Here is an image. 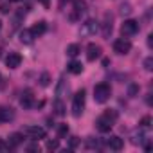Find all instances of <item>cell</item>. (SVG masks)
I'll list each match as a JSON object with an SVG mask.
<instances>
[{"mask_svg": "<svg viewBox=\"0 0 153 153\" xmlns=\"http://www.w3.org/2000/svg\"><path fill=\"white\" fill-rule=\"evenodd\" d=\"M115 119H117V112L115 110H106L97 121H96V126H97V130L99 131H110L112 130V126H114V123H115Z\"/></svg>", "mask_w": 153, "mask_h": 153, "instance_id": "obj_1", "label": "cell"}, {"mask_svg": "<svg viewBox=\"0 0 153 153\" xmlns=\"http://www.w3.org/2000/svg\"><path fill=\"white\" fill-rule=\"evenodd\" d=\"M112 96V87L108 83H99L94 87V99L96 103H106Z\"/></svg>", "mask_w": 153, "mask_h": 153, "instance_id": "obj_2", "label": "cell"}, {"mask_svg": "<svg viewBox=\"0 0 153 153\" xmlns=\"http://www.w3.org/2000/svg\"><path fill=\"white\" fill-rule=\"evenodd\" d=\"M85 99H87V96H85L83 88L79 92H76V96L72 99V115L74 117H79L83 114V110H85Z\"/></svg>", "mask_w": 153, "mask_h": 153, "instance_id": "obj_3", "label": "cell"}, {"mask_svg": "<svg viewBox=\"0 0 153 153\" xmlns=\"http://www.w3.org/2000/svg\"><path fill=\"white\" fill-rule=\"evenodd\" d=\"M121 33L123 36H133L139 33V22L135 20H124V24L121 25Z\"/></svg>", "mask_w": 153, "mask_h": 153, "instance_id": "obj_4", "label": "cell"}, {"mask_svg": "<svg viewBox=\"0 0 153 153\" xmlns=\"http://www.w3.org/2000/svg\"><path fill=\"white\" fill-rule=\"evenodd\" d=\"M114 51H115L117 54H128V52L131 51V42L126 40V38H117V40L114 42Z\"/></svg>", "mask_w": 153, "mask_h": 153, "instance_id": "obj_5", "label": "cell"}, {"mask_svg": "<svg viewBox=\"0 0 153 153\" xmlns=\"http://www.w3.org/2000/svg\"><path fill=\"white\" fill-rule=\"evenodd\" d=\"M87 13V2L85 0H74V13L70 15V20H79Z\"/></svg>", "mask_w": 153, "mask_h": 153, "instance_id": "obj_6", "label": "cell"}, {"mask_svg": "<svg viewBox=\"0 0 153 153\" xmlns=\"http://www.w3.org/2000/svg\"><path fill=\"white\" fill-rule=\"evenodd\" d=\"M25 133L29 135V139L33 140H40V139H45V130L42 126H29L25 130Z\"/></svg>", "mask_w": 153, "mask_h": 153, "instance_id": "obj_7", "label": "cell"}, {"mask_svg": "<svg viewBox=\"0 0 153 153\" xmlns=\"http://www.w3.org/2000/svg\"><path fill=\"white\" fill-rule=\"evenodd\" d=\"M6 65H7L9 68H18V67L22 65V56H20L18 52H9V54L6 56Z\"/></svg>", "mask_w": 153, "mask_h": 153, "instance_id": "obj_8", "label": "cell"}, {"mask_svg": "<svg viewBox=\"0 0 153 153\" xmlns=\"http://www.w3.org/2000/svg\"><path fill=\"white\" fill-rule=\"evenodd\" d=\"M101 45H97V43H88V47H87V58H88V61H94V59H97L99 56H101Z\"/></svg>", "mask_w": 153, "mask_h": 153, "instance_id": "obj_9", "label": "cell"}, {"mask_svg": "<svg viewBox=\"0 0 153 153\" xmlns=\"http://www.w3.org/2000/svg\"><path fill=\"white\" fill-rule=\"evenodd\" d=\"M106 146H108L110 149H114V151H121V149L124 148V142H123L121 137L114 135V137H108V139H106Z\"/></svg>", "mask_w": 153, "mask_h": 153, "instance_id": "obj_10", "label": "cell"}, {"mask_svg": "<svg viewBox=\"0 0 153 153\" xmlns=\"http://www.w3.org/2000/svg\"><path fill=\"white\" fill-rule=\"evenodd\" d=\"M15 119V110L11 106H2L0 108V123H11Z\"/></svg>", "mask_w": 153, "mask_h": 153, "instance_id": "obj_11", "label": "cell"}, {"mask_svg": "<svg viewBox=\"0 0 153 153\" xmlns=\"http://www.w3.org/2000/svg\"><path fill=\"white\" fill-rule=\"evenodd\" d=\"M33 103H34V96H33V90H24L22 92V97H20V105L24 106V108H31L33 106Z\"/></svg>", "mask_w": 153, "mask_h": 153, "instance_id": "obj_12", "label": "cell"}, {"mask_svg": "<svg viewBox=\"0 0 153 153\" xmlns=\"http://www.w3.org/2000/svg\"><path fill=\"white\" fill-rule=\"evenodd\" d=\"M97 33V22L94 20H88L83 24V29H81V34H96Z\"/></svg>", "mask_w": 153, "mask_h": 153, "instance_id": "obj_13", "label": "cell"}, {"mask_svg": "<svg viewBox=\"0 0 153 153\" xmlns=\"http://www.w3.org/2000/svg\"><path fill=\"white\" fill-rule=\"evenodd\" d=\"M47 31V24L42 20V22H38V24H34L33 27H31V33L34 34V38H38V36H42L43 33Z\"/></svg>", "mask_w": 153, "mask_h": 153, "instance_id": "obj_14", "label": "cell"}, {"mask_svg": "<svg viewBox=\"0 0 153 153\" xmlns=\"http://www.w3.org/2000/svg\"><path fill=\"white\" fill-rule=\"evenodd\" d=\"M33 40H34V34L31 33V29H24V31H20V42H22V43L29 45V43H33Z\"/></svg>", "mask_w": 153, "mask_h": 153, "instance_id": "obj_15", "label": "cell"}, {"mask_svg": "<svg viewBox=\"0 0 153 153\" xmlns=\"http://www.w3.org/2000/svg\"><path fill=\"white\" fill-rule=\"evenodd\" d=\"M67 68H68L70 74H81V72H83V65H81L79 61H76V59H72V61L67 65Z\"/></svg>", "mask_w": 153, "mask_h": 153, "instance_id": "obj_16", "label": "cell"}, {"mask_svg": "<svg viewBox=\"0 0 153 153\" xmlns=\"http://www.w3.org/2000/svg\"><path fill=\"white\" fill-rule=\"evenodd\" d=\"M22 142H24V135H22V133H11L9 139H7V144H9L11 148L18 146V144H22Z\"/></svg>", "mask_w": 153, "mask_h": 153, "instance_id": "obj_17", "label": "cell"}, {"mask_svg": "<svg viewBox=\"0 0 153 153\" xmlns=\"http://www.w3.org/2000/svg\"><path fill=\"white\" fill-rule=\"evenodd\" d=\"M81 52V47L78 45V43H70L68 47H67V56H70V58H76Z\"/></svg>", "mask_w": 153, "mask_h": 153, "instance_id": "obj_18", "label": "cell"}, {"mask_svg": "<svg viewBox=\"0 0 153 153\" xmlns=\"http://www.w3.org/2000/svg\"><path fill=\"white\" fill-rule=\"evenodd\" d=\"M54 114L56 115H65V105L61 99H56L54 101Z\"/></svg>", "mask_w": 153, "mask_h": 153, "instance_id": "obj_19", "label": "cell"}, {"mask_svg": "<svg viewBox=\"0 0 153 153\" xmlns=\"http://www.w3.org/2000/svg\"><path fill=\"white\" fill-rule=\"evenodd\" d=\"M103 27H105V31H103V34L105 36H108L110 33H112V16H105V24H103Z\"/></svg>", "mask_w": 153, "mask_h": 153, "instance_id": "obj_20", "label": "cell"}, {"mask_svg": "<svg viewBox=\"0 0 153 153\" xmlns=\"http://www.w3.org/2000/svg\"><path fill=\"white\" fill-rule=\"evenodd\" d=\"M144 139H146V135H144L142 131H135V133L131 135V142H133V144H139V146L144 142Z\"/></svg>", "mask_w": 153, "mask_h": 153, "instance_id": "obj_21", "label": "cell"}, {"mask_svg": "<svg viewBox=\"0 0 153 153\" xmlns=\"http://www.w3.org/2000/svg\"><path fill=\"white\" fill-rule=\"evenodd\" d=\"M40 85L42 87H49L51 85V76H49V72H43L40 76Z\"/></svg>", "mask_w": 153, "mask_h": 153, "instance_id": "obj_22", "label": "cell"}, {"mask_svg": "<svg viewBox=\"0 0 153 153\" xmlns=\"http://www.w3.org/2000/svg\"><path fill=\"white\" fill-rule=\"evenodd\" d=\"M65 92H68V85H65V81L61 79V81H59V87H58V90H56V94H58V97H63Z\"/></svg>", "mask_w": 153, "mask_h": 153, "instance_id": "obj_23", "label": "cell"}, {"mask_svg": "<svg viewBox=\"0 0 153 153\" xmlns=\"http://www.w3.org/2000/svg\"><path fill=\"white\" fill-rule=\"evenodd\" d=\"M67 133H68V126H67V124H59V126H58V137L63 139Z\"/></svg>", "mask_w": 153, "mask_h": 153, "instance_id": "obj_24", "label": "cell"}, {"mask_svg": "<svg viewBox=\"0 0 153 153\" xmlns=\"http://www.w3.org/2000/svg\"><path fill=\"white\" fill-rule=\"evenodd\" d=\"M139 124H140L142 128H149V126H151V117H149V115H146V117H142Z\"/></svg>", "mask_w": 153, "mask_h": 153, "instance_id": "obj_25", "label": "cell"}, {"mask_svg": "<svg viewBox=\"0 0 153 153\" xmlns=\"http://www.w3.org/2000/svg\"><path fill=\"white\" fill-rule=\"evenodd\" d=\"M144 68H146V70H153V58H151V56L144 59Z\"/></svg>", "mask_w": 153, "mask_h": 153, "instance_id": "obj_26", "label": "cell"}, {"mask_svg": "<svg viewBox=\"0 0 153 153\" xmlns=\"http://www.w3.org/2000/svg\"><path fill=\"white\" fill-rule=\"evenodd\" d=\"M128 94H130L131 97H135V96L139 94V87H137V85H130V88H128Z\"/></svg>", "mask_w": 153, "mask_h": 153, "instance_id": "obj_27", "label": "cell"}, {"mask_svg": "<svg viewBox=\"0 0 153 153\" xmlns=\"http://www.w3.org/2000/svg\"><path fill=\"white\" fill-rule=\"evenodd\" d=\"M47 148L49 149H58V140H49L47 142Z\"/></svg>", "mask_w": 153, "mask_h": 153, "instance_id": "obj_28", "label": "cell"}, {"mask_svg": "<svg viewBox=\"0 0 153 153\" xmlns=\"http://www.w3.org/2000/svg\"><path fill=\"white\" fill-rule=\"evenodd\" d=\"M0 13H2V15H7V13H9V6H7V4H0Z\"/></svg>", "mask_w": 153, "mask_h": 153, "instance_id": "obj_29", "label": "cell"}, {"mask_svg": "<svg viewBox=\"0 0 153 153\" xmlns=\"http://www.w3.org/2000/svg\"><path fill=\"white\" fill-rule=\"evenodd\" d=\"M130 11H131V9H130V4H126V6L123 4V6H121V13H123V15H128Z\"/></svg>", "mask_w": 153, "mask_h": 153, "instance_id": "obj_30", "label": "cell"}, {"mask_svg": "<svg viewBox=\"0 0 153 153\" xmlns=\"http://www.w3.org/2000/svg\"><path fill=\"white\" fill-rule=\"evenodd\" d=\"M78 144H79L78 137H72V139H70V148H76V146H78Z\"/></svg>", "mask_w": 153, "mask_h": 153, "instance_id": "obj_31", "label": "cell"}, {"mask_svg": "<svg viewBox=\"0 0 153 153\" xmlns=\"http://www.w3.org/2000/svg\"><path fill=\"white\" fill-rule=\"evenodd\" d=\"M67 2H70V0H58V7H59V9H63Z\"/></svg>", "mask_w": 153, "mask_h": 153, "instance_id": "obj_32", "label": "cell"}, {"mask_svg": "<svg viewBox=\"0 0 153 153\" xmlns=\"http://www.w3.org/2000/svg\"><path fill=\"white\" fill-rule=\"evenodd\" d=\"M38 2H42L43 7H49V6H51V0H38Z\"/></svg>", "mask_w": 153, "mask_h": 153, "instance_id": "obj_33", "label": "cell"}, {"mask_svg": "<svg viewBox=\"0 0 153 153\" xmlns=\"http://www.w3.org/2000/svg\"><path fill=\"white\" fill-rule=\"evenodd\" d=\"M27 149H29V151H38L40 148H38L36 144H31V146H27Z\"/></svg>", "mask_w": 153, "mask_h": 153, "instance_id": "obj_34", "label": "cell"}, {"mask_svg": "<svg viewBox=\"0 0 153 153\" xmlns=\"http://www.w3.org/2000/svg\"><path fill=\"white\" fill-rule=\"evenodd\" d=\"M151 38H153V34H149V36H148V45H149V47L153 45V40H151Z\"/></svg>", "mask_w": 153, "mask_h": 153, "instance_id": "obj_35", "label": "cell"}, {"mask_svg": "<svg viewBox=\"0 0 153 153\" xmlns=\"http://www.w3.org/2000/svg\"><path fill=\"white\" fill-rule=\"evenodd\" d=\"M9 2H18V0H9Z\"/></svg>", "mask_w": 153, "mask_h": 153, "instance_id": "obj_36", "label": "cell"}, {"mask_svg": "<svg viewBox=\"0 0 153 153\" xmlns=\"http://www.w3.org/2000/svg\"><path fill=\"white\" fill-rule=\"evenodd\" d=\"M0 31H2V22H0Z\"/></svg>", "mask_w": 153, "mask_h": 153, "instance_id": "obj_37", "label": "cell"}, {"mask_svg": "<svg viewBox=\"0 0 153 153\" xmlns=\"http://www.w3.org/2000/svg\"><path fill=\"white\" fill-rule=\"evenodd\" d=\"M0 52H2V49H0Z\"/></svg>", "mask_w": 153, "mask_h": 153, "instance_id": "obj_38", "label": "cell"}, {"mask_svg": "<svg viewBox=\"0 0 153 153\" xmlns=\"http://www.w3.org/2000/svg\"><path fill=\"white\" fill-rule=\"evenodd\" d=\"M0 78H2V76H0Z\"/></svg>", "mask_w": 153, "mask_h": 153, "instance_id": "obj_39", "label": "cell"}]
</instances>
